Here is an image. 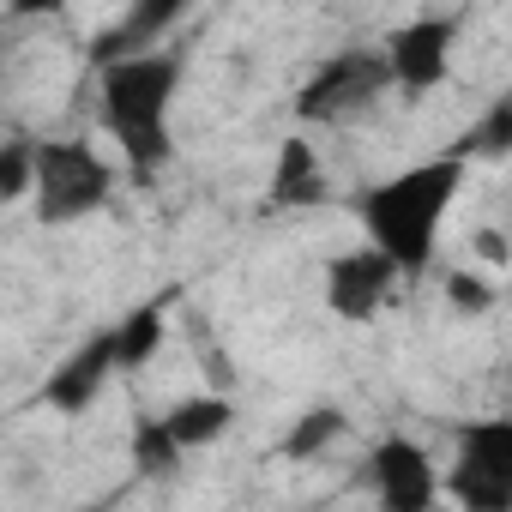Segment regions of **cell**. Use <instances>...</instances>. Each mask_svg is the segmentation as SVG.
Returning a JSON list of instances; mask_svg holds the SVG:
<instances>
[{"instance_id":"5bb4252c","label":"cell","mask_w":512,"mask_h":512,"mask_svg":"<svg viewBox=\"0 0 512 512\" xmlns=\"http://www.w3.org/2000/svg\"><path fill=\"white\" fill-rule=\"evenodd\" d=\"M344 428H350V422H344V410H332V404H326V410H308V416L290 428V440H284L278 452H284V458H314V452H326Z\"/></svg>"},{"instance_id":"5b68a950","label":"cell","mask_w":512,"mask_h":512,"mask_svg":"<svg viewBox=\"0 0 512 512\" xmlns=\"http://www.w3.org/2000/svg\"><path fill=\"white\" fill-rule=\"evenodd\" d=\"M386 91H392V79H386L380 49H338V55H326V61L302 79V91H296V121H302V127H344V121L368 115Z\"/></svg>"},{"instance_id":"30bf717a","label":"cell","mask_w":512,"mask_h":512,"mask_svg":"<svg viewBox=\"0 0 512 512\" xmlns=\"http://www.w3.org/2000/svg\"><path fill=\"white\" fill-rule=\"evenodd\" d=\"M151 428L169 440L175 458H187V452L217 446V440L235 428V404H229V392H187V398H175L163 416H151Z\"/></svg>"},{"instance_id":"9a60e30c","label":"cell","mask_w":512,"mask_h":512,"mask_svg":"<svg viewBox=\"0 0 512 512\" xmlns=\"http://www.w3.org/2000/svg\"><path fill=\"white\" fill-rule=\"evenodd\" d=\"M506 145H512V103L500 97V103L458 139V157H464V163H470V157H500Z\"/></svg>"},{"instance_id":"3957f363","label":"cell","mask_w":512,"mask_h":512,"mask_svg":"<svg viewBox=\"0 0 512 512\" xmlns=\"http://www.w3.org/2000/svg\"><path fill=\"white\" fill-rule=\"evenodd\" d=\"M115 193V169L97 145L85 139H37L31 163V217L43 229H73L97 217Z\"/></svg>"},{"instance_id":"6da1fadb","label":"cell","mask_w":512,"mask_h":512,"mask_svg":"<svg viewBox=\"0 0 512 512\" xmlns=\"http://www.w3.org/2000/svg\"><path fill=\"white\" fill-rule=\"evenodd\" d=\"M464 175H470V163L458 151H440V157L404 163V169H392V175H380L356 193L350 211L362 223V241L398 278H428L434 272L440 229H446V217L464 193Z\"/></svg>"},{"instance_id":"d6986e66","label":"cell","mask_w":512,"mask_h":512,"mask_svg":"<svg viewBox=\"0 0 512 512\" xmlns=\"http://www.w3.org/2000/svg\"><path fill=\"white\" fill-rule=\"evenodd\" d=\"M127 500V488H115V494H103V500H85V506H73V512H115Z\"/></svg>"},{"instance_id":"52a82bcc","label":"cell","mask_w":512,"mask_h":512,"mask_svg":"<svg viewBox=\"0 0 512 512\" xmlns=\"http://www.w3.org/2000/svg\"><path fill=\"white\" fill-rule=\"evenodd\" d=\"M368 494L380 512H434L440 506V464L416 434H380L368 446Z\"/></svg>"},{"instance_id":"4fadbf2b","label":"cell","mask_w":512,"mask_h":512,"mask_svg":"<svg viewBox=\"0 0 512 512\" xmlns=\"http://www.w3.org/2000/svg\"><path fill=\"white\" fill-rule=\"evenodd\" d=\"M109 338H115V374H139V368L163 350V338H169V296L139 302L127 320L109 326Z\"/></svg>"},{"instance_id":"e0dca14e","label":"cell","mask_w":512,"mask_h":512,"mask_svg":"<svg viewBox=\"0 0 512 512\" xmlns=\"http://www.w3.org/2000/svg\"><path fill=\"white\" fill-rule=\"evenodd\" d=\"M494 302H500V290H494L482 272H446V308H452V314L476 320V314H488Z\"/></svg>"},{"instance_id":"7a4b0ae2","label":"cell","mask_w":512,"mask_h":512,"mask_svg":"<svg viewBox=\"0 0 512 512\" xmlns=\"http://www.w3.org/2000/svg\"><path fill=\"white\" fill-rule=\"evenodd\" d=\"M187 79V55L181 49H151V55H121L97 67V121L109 133V145L121 151L127 175L139 187H151L169 163H175V97Z\"/></svg>"},{"instance_id":"ac0fdd59","label":"cell","mask_w":512,"mask_h":512,"mask_svg":"<svg viewBox=\"0 0 512 512\" xmlns=\"http://www.w3.org/2000/svg\"><path fill=\"white\" fill-rule=\"evenodd\" d=\"M175 464H181V458L169 452V440H163V434L151 428V416H145V422L133 428V470H139V476H169Z\"/></svg>"},{"instance_id":"2e32d148","label":"cell","mask_w":512,"mask_h":512,"mask_svg":"<svg viewBox=\"0 0 512 512\" xmlns=\"http://www.w3.org/2000/svg\"><path fill=\"white\" fill-rule=\"evenodd\" d=\"M31 163H37V139H0V205L31 199Z\"/></svg>"},{"instance_id":"ba28073f","label":"cell","mask_w":512,"mask_h":512,"mask_svg":"<svg viewBox=\"0 0 512 512\" xmlns=\"http://www.w3.org/2000/svg\"><path fill=\"white\" fill-rule=\"evenodd\" d=\"M398 284H404V278L380 260L368 241L332 253L326 272H320V296H326V308H332L344 326H368V320H380L386 302L398 296Z\"/></svg>"},{"instance_id":"7c38bea8","label":"cell","mask_w":512,"mask_h":512,"mask_svg":"<svg viewBox=\"0 0 512 512\" xmlns=\"http://www.w3.org/2000/svg\"><path fill=\"white\" fill-rule=\"evenodd\" d=\"M181 0H151V7H127L121 19H115V31L97 43V67L103 61H121V55H151V49H163V31H175L181 25Z\"/></svg>"},{"instance_id":"8fae6325","label":"cell","mask_w":512,"mask_h":512,"mask_svg":"<svg viewBox=\"0 0 512 512\" xmlns=\"http://www.w3.org/2000/svg\"><path fill=\"white\" fill-rule=\"evenodd\" d=\"M272 205L278 211H302V205H326L332 199V175L320 163V145L308 133H290L278 145V163H272Z\"/></svg>"},{"instance_id":"277c9868","label":"cell","mask_w":512,"mask_h":512,"mask_svg":"<svg viewBox=\"0 0 512 512\" xmlns=\"http://www.w3.org/2000/svg\"><path fill=\"white\" fill-rule=\"evenodd\" d=\"M440 494H452L464 512H512V422L476 416L458 428L452 470H440Z\"/></svg>"},{"instance_id":"8992f818","label":"cell","mask_w":512,"mask_h":512,"mask_svg":"<svg viewBox=\"0 0 512 512\" xmlns=\"http://www.w3.org/2000/svg\"><path fill=\"white\" fill-rule=\"evenodd\" d=\"M452 49H458V13H416V19H404L386 37V49H380L392 91H404L410 103L440 91L452 79Z\"/></svg>"},{"instance_id":"9c48e42d","label":"cell","mask_w":512,"mask_h":512,"mask_svg":"<svg viewBox=\"0 0 512 512\" xmlns=\"http://www.w3.org/2000/svg\"><path fill=\"white\" fill-rule=\"evenodd\" d=\"M109 380H121V374H115V338H109V326H103V332L79 338V350L61 356V368L43 380V404L61 410V416H85V410L109 392Z\"/></svg>"}]
</instances>
